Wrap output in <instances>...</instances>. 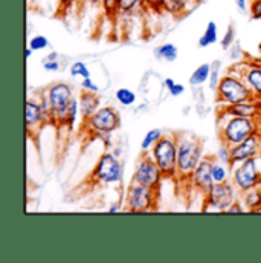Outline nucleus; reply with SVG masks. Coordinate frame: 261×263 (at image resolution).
Listing matches in <instances>:
<instances>
[{
    "mask_svg": "<svg viewBox=\"0 0 261 263\" xmlns=\"http://www.w3.org/2000/svg\"><path fill=\"white\" fill-rule=\"evenodd\" d=\"M177 136V175L176 182L182 187H190V179L203 159V144L194 133L176 132Z\"/></svg>",
    "mask_w": 261,
    "mask_h": 263,
    "instance_id": "f257e3e1",
    "label": "nucleus"
},
{
    "mask_svg": "<svg viewBox=\"0 0 261 263\" xmlns=\"http://www.w3.org/2000/svg\"><path fill=\"white\" fill-rule=\"evenodd\" d=\"M220 124H218V138L220 142L234 147L252 135L261 133L260 118H245V117H234L222 110L218 115Z\"/></svg>",
    "mask_w": 261,
    "mask_h": 263,
    "instance_id": "f03ea898",
    "label": "nucleus"
},
{
    "mask_svg": "<svg viewBox=\"0 0 261 263\" xmlns=\"http://www.w3.org/2000/svg\"><path fill=\"white\" fill-rule=\"evenodd\" d=\"M124 181V165L112 152H104L87 176V185H121Z\"/></svg>",
    "mask_w": 261,
    "mask_h": 263,
    "instance_id": "7ed1b4c3",
    "label": "nucleus"
},
{
    "mask_svg": "<svg viewBox=\"0 0 261 263\" xmlns=\"http://www.w3.org/2000/svg\"><path fill=\"white\" fill-rule=\"evenodd\" d=\"M121 127V117L119 112L113 106H103L99 107L92 117L83 120L81 129L87 138H106L110 136L113 132Z\"/></svg>",
    "mask_w": 261,
    "mask_h": 263,
    "instance_id": "20e7f679",
    "label": "nucleus"
},
{
    "mask_svg": "<svg viewBox=\"0 0 261 263\" xmlns=\"http://www.w3.org/2000/svg\"><path fill=\"white\" fill-rule=\"evenodd\" d=\"M215 100L220 106H231V104H237L242 101H249V100H258L252 90L248 87V84L243 81V78L229 70L228 73H225L218 83V87L215 90Z\"/></svg>",
    "mask_w": 261,
    "mask_h": 263,
    "instance_id": "39448f33",
    "label": "nucleus"
},
{
    "mask_svg": "<svg viewBox=\"0 0 261 263\" xmlns=\"http://www.w3.org/2000/svg\"><path fill=\"white\" fill-rule=\"evenodd\" d=\"M148 153L159 165L165 179H176V175H177V136H176V132L165 133Z\"/></svg>",
    "mask_w": 261,
    "mask_h": 263,
    "instance_id": "423d86ee",
    "label": "nucleus"
},
{
    "mask_svg": "<svg viewBox=\"0 0 261 263\" xmlns=\"http://www.w3.org/2000/svg\"><path fill=\"white\" fill-rule=\"evenodd\" d=\"M159 200V192L148 189L145 185H140L137 182H130L126 197H124V206L123 211L127 213H148L154 211Z\"/></svg>",
    "mask_w": 261,
    "mask_h": 263,
    "instance_id": "0eeeda50",
    "label": "nucleus"
},
{
    "mask_svg": "<svg viewBox=\"0 0 261 263\" xmlns=\"http://www.w3.org/2000/svg\"><path fill=\"white\" fill-rule=\"evenodd\" d=\"M240 197V193L231 181L214 184L209 192L203 196L202 211H218L226 213L228 208Z\"/></svg>",
    "mask_w": 261,
    "mask_h": 263,
    "instance_id": "6e6552de",
    "label": "nucleus"
},
{
    "mask_svg": "<svg viewBox=\"0 0 261 263\" xmlns=\"http://www.w3.org/2000/svg\"><path fill=\"white\" fill-rule=\"evenodd\" d=\"M164 179H165V176L160 172L156 161L151 158V155L142 152L136 161V167H134V172L131 176V182H137L140 185H145L148 189L159 192Z\"/></svg>",
    "mask_w": 261,
    "mask_h": 263,
    "instance_id": "1a4fd4ad",
    "label": "nucleus"
},
{
    "mask_svg": "<svg viewBox=\"0 0 261 263\" xmlns=\"http://www.w3.org/2000/svg\"><path fill=\"white\" fill-rule=\"evenodd\" d=\"M231 182L238 193L248 192L254 187L261 185V173L258 170V158L246 159L232 167Z\"/></svg>",
    "mask_w": 261,
    "mask_h": 263,
    "instance_id": "9d476101",
    "label": "nucleus"
},
{
    "mask_svg": "<svg viewBox=\"0 0 261 263\" xmlns=\"http://www.w3.org/2000/svg\"><path fill=\"white\" fill-rule=\"evenodd\" d=\"M46 126H49V118L42 107L40 98L29 97L26 100V106H25V127H26L28 138L37 141L40 132Z\"/></svg>",
    "mask_w": 261,
    "mask_h": 263,
    "instance_id": "9b49d317",
    "label": "nucleus"
},
{
    "mask_svg": "<svg viewBox=\"0 0 261 263\" xmlns=\"http://www.w3.org/2000/svg\"><path fill=\"white\" fill-rule=\"evenodd\" d=\"M212 161L214 155L203 156V159L198 162L191 179H190V187L193 190H197L202 196H205L209 189L214 185V178H212Z\"/></svg>",
    "mask_w": 261,
    "mask_h": 263,
    "instance_id": "f8f14e48",
    "label": "nucleus"
},
{
    "mask_svg": "<svg viewBox=\"0 0 261 263\" xmlns=\"http://www.w3.org/2000/svg\"><path fill=\"white\" fill-rule=\"evenodd\" d=\"M261 155V133L252 135L246 141L231 147V167L240 164L251 158H258Z\"/></svg>",
    "mask_w": 261,
    "mask_h": 263,
    "instance_id": "ddd939ff",
    "label": "nucleus"
},
{
    "mask_svg": "<svg viewBox=\"0 0 261 263\" xmlns=\"http://www.w3.org/2000/svg\"><path fill=\"white\" fill-rule=\"evenodd\" d=\"M78 115H79V101L76 97H73L67 106L58 109V110H54L51 114V126H54L57 129L66 127V129L72 130L78 120Z\"/></svg>",
    "mask_w": 261,
    "mask_h": 263,
    "instance_id": "4468645a",
    "label": "nucleus"
},
{
    "mask_svg": "<svg viewBox=\"0 0 261 263\" xmlns=\"http://www.w3.org/2000/svg\"><path fill=\"white\" fill-rule=\"evenodd\" d=\"M49 103H51V107H52V112L54 110H58L62 107L67 106L70 103V100L75 97L73 93V87L66 83V81H57V83H52L51 86H48L46 89H43ZM51 112V114H52Z\"/></svg>",
    "mask_w": 261,
    "mask_h": 263,
    "instance_id": "2eb2a0df",
    "label": "nucleus"
},
{
    "mask_svg": "<svg viewBox=\"0 0 261 263\" xmlns=\"http://www.w3.org/2000/svg\"><path fill=\"white\" fill-rule=\"evenodd\" d=\"M232 72L238 73L243 81L248 84V87L252 90V93L261 100V65L258 63H251V65L237 66L232 69Z\"/></svg>",
    "mask_w": 261,
    "mask_h": 263,
    "instance_id": "dca6fc26",
    "label": "nucleus"
},
{
    "mask_svg": "<svg viewBox=\"0 0 261 263\" xmlns=\"http://www.w3.org/2000/svg\"><path fill=\"white\" fill-rule=\"evenodd\" d=\"M223 112L234 115V117H245V118H261V100H249L242 101L237 104L225 106Z\"/></svg>",
    "mask_w": 261,
    "mask_h": 263,
    "instance_id": "f3484780",
    "label": "nucleus"
},
{
    "mask_svg": "<svg viewBox=\"0 0 261 263\" xmlns=\"http://www.w3.org/2000/svg\"><path fill=\"white\" fill-rule=\"evenodd\" d=\"M78 101H79V115L83 120H87L99 109V95L96 92L83 90L78 95Z\"/></svg>",
    "mask_w": 261,
    "mask_h": 263,
    "instance_id": "a211bd4d",
    "label": "nucleus"
},
{
    "mask_svg": "<svg viewBox=\"0 0 261 263\" xmlns=\"http://www.w3.org/2000/svg\"><path fill=\"white\" fill-rule=\"evenodd\" d=\"M240 199H242L243 205L246 206V211H249V213L261 211V185L240 193Z\"/></svg>",
    "mask_w": 261,
    "mask_h": 263,
    "instance_id": "6ab92c4d",
    "label": "nucleus"
},
{
    "mask_svg": "<svg viewBox=\"0 0 261 263\" xmlns=\"http://www.w3.org/2000/svg\"><path fill=\"white\" fill-rule=\"evenodd\" d=\"M191 2L193 0H162L160 11H164L170 15H174V17H180L187 12Z\"/></svg>",
    "mask_w": 261,
    "mask_h": 263,
    "instance_id": "aec40b11",
    "label": "nucleus"
},
{
    "mask_svg": "<svg viewBox=\"0 0 261 263\" xmlns=\"http://www.w3.org/2000/svg\"><path fill=\"white\" fill-rule=\"evenodd\" d=\"M231 173H232V167L228 165V164H225V162H222L214 155V161H212V178H214V184L231 181Z\"/></svg>",
    "mask_w": 261,
    "mask_h": 263,
    "instance_id": "412c9836",
    "label": "nucleus"
},
{
    "mask_svg": "<svg viewBox=\"0 0 261 263\" xmlns=\"http://www.w3.org/2000/svg\"><path fill=\"white\" fill-rule=\"evenodd\" d=\"M153 52H154V57L157 60H162V62H167V63H173L179 57V49L173 43H164V45L154 48Z\"/></svg>",
    "mask_w": 261,
    "mask_h": 263,
    "instance_id": "4be33fe9",
    "label": "nucleus"
},
{
    "mask_svg": "<svg viewBox=\"0 0 261 263\" xmlns=\"http://www.w3.org/2000/svg\"><path fill=\"white\" fill-rule=\"evenodd\" d=\"M217 40H218V28H217V23L215 22H208V25H206V28H205V31H203V34L200 35V39H198V48H209V46H212L214 43H217Z\"/></svg>",
    "mask_w": 261,
    "mask_h": 263,
    "instance_id": "5701e85b",
    "label": "nucleus"
},
{
    "mask_svg": "<svg viewBox=\"0 0 261 263\" xmlns=\"http://www.w3.org/2000/svg\"><path fill=\"white\" fill-rule=\"evenodd\" d=\"M209 73H211V63H202L196 67V70L191 73L190 77V84L193 87H198L202 84H205L209 80Z\"/></svg>",
    "mask_w": 261,
    "mask_h": 263,
    "instance_id": "b1692460",
    "label": "nucleus"
},
{
    "mask_svg": "<svg viewBox=\"0 0 261 263\" xmlns=\"http://www.w3.org/2000/svg\"><path fill=\"white\" fill-rule=\"evenodd\" d=\"M140 8H147L145 0H118V15H131Z\"/></svg>",
    "mask_w": 261,
    "mask_h": 263,
    "instance_id": "393cba45",
    "label": "nucleus"
},
{
    "mask_svg": "<svg viewBox=\"0 0 261 263\" xmlns=\"http://www.w3.org/2000/svg\"><path fill=\"white\" fill-rule=\"evenodd\" d=\"M164 135H165V133L162 132V129H150V130L145 133V136H144V139H142V142H140V152L148 153Z\"/></svg>",
    "mask_w": 261,
    "mask_h": 263,
    "instance_id": "a878e982",
    "label": "nucleus"
},
{
    "mask_svg": "<svg viewBox=\"0 0 261 263\" xmlns=\"http://www.w3.org/2000/svg\"><path fill=\"white\" fill-rule=\"evenodd\" d=\"M115 98L116 101L124 106V107H130V106H134L136 103V93L129 89V87H119L116 92H115Z\"/></svg>",
    "mask_w": 261,
    "mask_h": 263,
    "instance_id": "bb28decb",
    "label": "nucleus"
},
{
    "mask_svg": "<svg viewBox=\"0 0 261 263\" xmlns=\"http://www.w3.org/2000/svg\"><path fill=\"white\" fill-rule=\"evenodd\" d=\"M69 73H70V77H73V78H90L92 75H90V69L87 67V65L84 63V62H81V60H78V62H73L70 67H69Z\"/></svg>",
    "mask_w": 261,
    "mask_h": 263,
    "instance_id": "cd10ccee",
    "label": "nucleus"
},
{
    "mask_svg": "<svg viewBox=\"0 0 261 263\" xmlns=\"http://www.w3.org/2000/svg\"><path fill=\"white\" fill-rule=\"evenodd\" d=\"M28 46L32 48L34 52H40V51H46L48 48H51V43H49V40H48L46 35L37 34V35H34V37L29 39Z\"/></svg>",
    "mask_w": 261,
    "mask_h": 263,
    "instance_id": "c85d7f7f",
    "label": "nucleus"
},
{
    "mask_svg": "<svg viewBox=\"0 0 261 263\" xmlns=\"http://www.w3.org/2000/svg\"><path fill=\"white\" fill-rule=\"evenodd\" d=\"M220 69H222V62L215 60V62L211 63V73H209L208 83H209V89L214 90V92L217 90L218 83H220V80H222V77H220Z\"/></svg>",
    "mask_w": 261,
    "mask_h": 263,
    "instance_id": "c756f323",
    "label": "nucleus"
},
{
    "mask_svg": "<svg viewBox=\"0 0 261 263\" xmlns=\"http://www.w3.org/2000/svg\"><path fill=\"white\" fill-rule=\"evenodd\" d=\"M101 9H103L104 15L109 20L116 18V15H118V0H103Z\"/></svg>",
    "mask_w": 261,
    "mask_h": 263,
    "instance_id": "7c9ffc66",
    "label": "nucleus"
},
{
    "mask_svg": "<svg viewBox=\"0 0 261 263\" xmlns=\"http://www.w3.org/2000/svg\"><path fill=\"white\" fill-rule=\"evenodd\" d=\"M234 45H235V25H234V23H229V26H228V29H226V32H225V35H223V39H222V48H223L225 51H228V49H231Z\"/></svg>",
    "mask_w": 261,
    "mask_h": 263,
    "instance_id": "2f4dec72",
    "label": "nucleus"
},
{
    "mask_svg": "<svg viewBox=\"0 0 261 263\" xmlns=\"http://www.w3.org/2000/svg\"><path fill=\"white\" fill-rule=\"evenodd\" d=\"M42 65H43V69L46 72H60L63 69V65L60 62V57L58 59H48V57H45Z\"/></svg>",
    "mask_w": 261,
    "mask_h": 263,
    "instance_id": "473e14b6",
    "label": "nucleus"
},
{
    "mask_svg": "<svg viewBox=\"0 0 261 263\" xmlns=\"http://www.w3.org/2000/svg\"><path fill=\"white\" fill-rule=\"evenodd\" d=\"M215 156H217L222 162L231 165V147H229V145L220 142V147H218V152H217Z\"/></svg>",
    "mask_w": 261,
    "mask_h": 263,
    "instance_id": "72a5a7b5",
    "label": "nucleus"
},
{
    "mask_svg": "<svg viewBox=\"0 0 261 263\" xmlns=\"http://www.w3.org/2000/svg\"><path fill=\"white\" fill-rule=\"evenodd\" d=\"M249 15L254 20H261V0H251V3H249Z\"/></svg>",
    "mask_w": 261,
    "mask_h": 263,
    "instance_id": "f704fd0d",
    "label": "nucleus"
},
{
    "mask_svg": "<svg viewBox=\"0 0 261 263\" xmlns=\"http://www.w3.org/2000/svg\"><path fill=\"white\" fill-rule=\"evenodd\" d=\"M75 3H79V0H58V11H57V15H65L69 9L73 8Z\"/></svg>",
    "mask_w": 261,
    "mask_h": 263,
    "instance_id": "c9c22d12",
    "label": "nucleus"
},
{
    "mask_svg": "<svg viewBox=\"0 0 261 263\" xmlns=\"http://www.w3.org/2000/svg\"><path fill=\"white\" fill-rule=\"evenodd\" d=\"M81 89L83 90H89V92H99V87L93 83V80H92V77L90 78H83L81 80Z\"/></svg>",
    "mask_w": 261,
    "mask_h": 263,
    "instance_id": "e433bc0d",
    "label": "nucleus"
},
{
    "mask_svg": "<svg viewBox=\"0 0 261 263\" xmlns=\"http://www.w3.org/2000/svg\"><path fill=\"white\" fill-rule=\"evenodd\" d=\"M246 211V206L243 205V202H242V199L238 197L229 208H228V214H235V213H245Z\"/></svg>",
    "mask_w": 261,
    "mask_h": 263,
    "instance_id": "4c0bfd02",
    "label": "nucleus"
},
{
    "mask_svg": "<svg viewBox=\"0 0 261 263\" xmlns=\"http://www.w3.org/2000/svg\"><path fill=\"white\" fill-rule=\"evenodd\" d=\"M168 92H170V95H171V97H180V95L185 92V86H184V84H180V83H174Z\"/></svg>",
    "mask_w": 261,
    "mask_h": 263,
    "instance_id": "58836bf2",
    "label": "nucleus"
},
{
    "mask_svg": "<svg viewBox=\"0 0 261 263\" xmlns=\"http://www.w3.org/2000/svg\"><path fill=\"white\" fill-rule=\"evenodd\" d=\"M235 5L242 14H249V2L248 0H235Z\"/></svg>",
    "mask_w": 261,
    "mask_h": 263,
    "instance_id": "ea45409f",
    "label": "nucleus"
},
{
    "mask_svg": "<svg viewBox=\"0 0 261 263\" xmlns=\"http://www.w3.org/2000/svg\"><path fill=\"white\" fill-rule=\"evenodd\" d=\"M160 2L162 0H145V5L153 11H160Z\"/></svg>",
    "mask_w": 261,
    "mask_h": 263,
    "instance_id": "a19ab883",
    "label": "nucleus"
},
{
    "mask_svg": "<svg viewBox=\"0 0 261 263\" xmlns=\"http://www.w3.org/2000/svg\"><path fill=\"white\" fill-rule=\"evenodd\" d=\"M90 5V6H101L103 0H79V5Z\"/></svg>",
    "mask_w": 261,
    "mask_h": 263,
    "instance_id": "79ce46f5",
    "label": "nucleus"
},
{
    "mask_svg": "<svg viewBox=\"0 0 261 263\" xmlns=\"http://www.w3.org/2000/svg\"><path fill=\"white\" fill-rule=\"evenodd\" d=\"M174 83H176V81H174L173 78H165V80H164V86H165V89H167V90H170V89H171V86H173Z\"/></svg>",
    "mask_w": 261,
    "mask_h": 263,
    "instance_id": "37998d69",
    "label": "nucleus"
},
{
    "mask_svg": "<svg viewBox=\"0 0 261 263\" xmlns=\"http://www.w3.org/2000/svg\"><path fill=\"white\" fill-rule=\"evenodd\" d=\"M32 54H34V49H32V48H29V46H26V49H25V57L29 60V59L32 57Z\"/></svg>",
    "mask_w": 261,
    "mask_h": 263,
    "instance_id": "c03bdc74",
    "label": "nucleus"
}]
</instances>
